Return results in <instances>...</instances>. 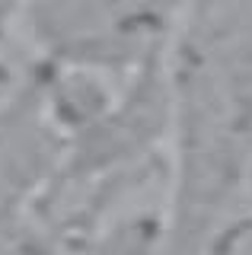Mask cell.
Returning <instances> with one entry per match:
<instances>
[{"label": "cell", "mask_w": 252, "mask_h": 255, "mask_svg": "<svg viewBox=\"0 0 252 255\" xmlns=\"http://www.w3.org/2000/svg\"><path fill=\"white\" fill-rule=\"evenodd\" d=\"M61 134L45 118L38 96H16L0 106V204L35 191L58 166Z\"/></svg>", "instance_id": "obj_1"}, {"label": "cell", "mask_w": 252, "mask_h": 255, "mask_svg": "<svg viewBox=\"0 0 252 255\" xmlns=\"http://www.w3.org/2000/svg\"><path fill=\"white\" fill-rule=\"evenodd\" d=\"M16 93V80H13V70H10V64H3L0 61V106H3L10 96Z\"/></svg>", "instance_id": "obj_2"}]
</instances>
